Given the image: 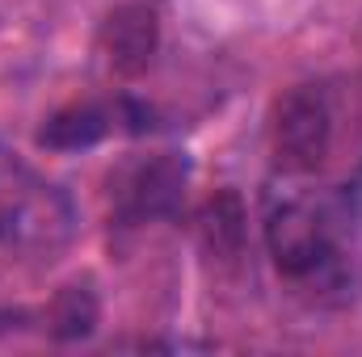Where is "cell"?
I'll return each instance as SVG.
<instances>
[{"label": "cell", "mask_w": 362, "mask_h": 357, "mask_svg": "<svg viewBox=\"0 0 362 357\" xmlns=\"http://www.w3.org/2000/svg\"><path fill=\"white\" fill-rule=\"evenodd\" d=\"M189 164L177 152H156V156H135L110 173V210L118 223H156L173 219L185 202Z\"/></svg>", "instance_id": "4"}, {"label": "cell", "mask_w": 362, "mask_h": 357, "mask_svg": "<svg viewBox=\"0 0 362 357\" xmlns=\"http://www.w3.org/2000/svg\"><path fill=\"white\" fill-rule=\"evenodd\" d=\"M47 324L55 337L72 341V337H85L93 324H97V298H93L89 286H68L55 294L51 311H47Z\"/></svg>", "instance_id": "7"}, {"label": "cell", "mask_w": 362, "mask_h": 357, "mask_svg": "<svg viewBox=\"0 0 362 357\" xmlns=\"http://www.w3.org/2000/svg\"><path fill=\"white\" fill-rule=\"evenodd\" d=\"M76 210L68 193L38 177L17 152L0 147V248L51 257L72 240Z\"/></svg>", "instance_id": "1"}, {"label": "cell", "mask_w": 362, "mask_h": 357, "mask_svg": "<svg viewBox=\"0 0 362 357\" xmlns=\"http://www.w3.org/2000/svg\"><path fill=\"white\" fill-rule=\"evenodd\" d=\"M202 236L211 244V253H236L240 236H245V210L236 193H219L206 202L202 210Z\"/></svg>", "instance_id": "8"}, {"label": "cell", "mask_w": 362, "mask_h": 357, "mask_svg": "<svg viewBox=\"0 0 362 357\" xmlns=\"http://www.w3.org/2000/svg\"><path fill=\"white\" fill-rule=\"evenodd\" d=\"M333 143V101L325 85H295L274 101L270 152L282 173H316Z\"/></svg>", "instance_id": "3"}, {"label": "cell", "mask_w": 362, "mask_h": 357, "mask_svg": "<svg viewBox=\"0 0 362 357\" xmlns=\"http://www.w3.org/2000/svg\"><path fill=\"white\" fill-rule=\"evenodd\" d=\"M341 219L316 202H286L266 223L274 269L312 294L341 290L346 282V248H341Z\"/></svg>", "instance_id": "2"}, {"label": "cell", "mask_w": 362, "mask_h": 357, "mask_svg": "<svg viewBox=\"0 0 362 357\" xmlns=\"http://www.w3.org/2000/svg\"><path fill=\"white\" fill-rule=\"evenodd\" d=\"M152 126V109L131 101V97H105V101H76L59 114L47 118V126L38 131V143L51 147V152H76V147H93L101 143L105 135H118V131H148Z\"/></svg>", "instance_id": "5"}, {"label": "cell", "mask_w": 362, "mask_h": 357, "mask_svg": "<svg viewBox=\"0 0 362 357\" xmlns=\"http://www.w3.org/2000/svg\"><path fill=\"white\" fill-rule=\"evenodd\" d=\"M156 42H160V30H156V13L148 4H118V8H110V17L101 21V34H97L101 63L114 76H139L152 63Z\"/></svg>", "instance_id": "6"}]
</instances>
